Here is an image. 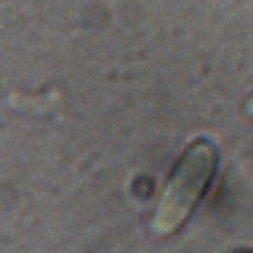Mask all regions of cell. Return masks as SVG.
<instances>
[{
  "mask_svg": "<svg viewBox=\"0 0 253 253\" xmlns=\"http://www.w3.org/2000/svg\"><path fill=\"white\" fill-rule=\"evenodd\" d=\"M219 168V148L207 138H195L174 162L154 211L152 229L158 235H174L188 223L209 193Z\"/></svg>",
  "mask_w": 253,
  "mask_h": 253,
  "instance_id": "obj_1",
  "label": "cell"
},
{
  "mask_svg": "<svg viewBox=\"0 0 253 253\" xmlns=\"http://www.w3.org/2000/svg\"><path fill=\"white\" fill-rule=\"evenodd\" d=\"M241 114H243V118H245L247 122L253 124V91H249L247 97L243 99V103H241Z\"/></svg>",
  "mask_w": 253,
  "mask_h": 253,
  "instance_id": "obj_2",
  "label": "cell"
},
{
  "mask_svg": "<svg viewBox=\"0 0 253 253\" xmlns=\"http://www.w3.org/2000/svg\"><path fill=\"white\" fill-rule=\"evenodd\" d=\"M237 253H253V249H243V251H237Z\"/></svg>",
  "mask_w": 253,
  "mask_h": 253,
  "instance_id": "obj_3",
  "label": "cell"
}]
</instances>
